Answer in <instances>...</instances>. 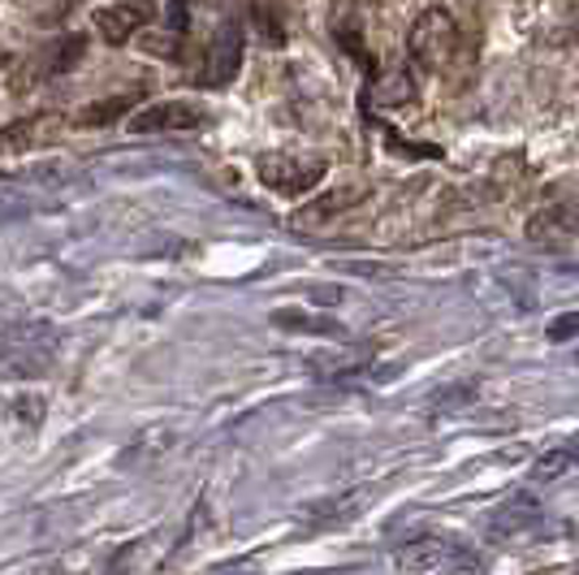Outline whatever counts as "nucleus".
<instances>
[{"label":"nucleus","instance_id":"16","mask_svg":"<svg viewBox=\"0 0 579 575\" xmlns=\"http://www.w3.org/2000/svg\"><path fill=\"white\" fill-rule=\"evenodd\" d=\"M277 324H286V329H317V333H342L333 320H320V316H294V312H277L272 316Z\"/></svg>","mask_w":579,"mask_h":575},{"label":"nucleus","instance_id":"7","mask_svg":"<svg viewBox=\"0 0 579 575\" xmlns=\"http://www.w3.org/2000/svg\"><path fill=\"white\" fill-rule=\"evenodd\" d=\"M420 96L416 87V74L407 65H394V70H380L368 83V105L372 108H403Z\"/></svg>","mask_w":579,"mask_h":575},{"label":"nucleus","instance_id":"2","mask_svg":"<svg viewBox=\"0 0 579 575\" xmlns=\"http://www.w3.org/2000/svg\"><path fill=\"white\" fill-rule=\"evenodd\" d=\"M459 49V22L450 9H423L407 31V53L423 70H446Z\"/></svg>","mask_w":579,"mask_h":575},{"label":"nucleus","instance_id":"9","mask_svg":"<svg viewBox=\"0 0 579 575\" xmlns=\"http://www.w3.org/2000/svg\"><path fill=\"white\" fill-rule=\"evenodd\" d=\"M53 130H56L53 113H49V117H22V121H13V126H0V157L35 148V143H44Z\"/></svg>","mask_w":579,"mask_h":575},{"label":"nucleus","instance_id":"1","mask_svg":"<svg viewBox=\"0 0 579 575\" xmlns=\"http://www.w3.org/2000/svg\"><path fill=\"white\" fill-rule=\"evenodd\" d=\"M394 563L407 575H454V572H472L475 554L463 541H454V536L428 532V536L407 541V545L394 554Z\"/></svg>","mask_w":579,"mask_h":575},{"label":"nucleus","instance_id":"12","mask_svg":"<svg viewBox=\"0 0 579 575\" xmlns=\"http://www.w3.org/2000/svg\"><path fill=\"white\" fill-rule=\"evenodd\" d=\"M83 56H87V40L83 35H61L53 49L44 53V61H49V74L56 78V74H69Z\"/></svg>","mask_w":579,"mask_h":575},{"label":"nucleus","instance_id":"8","mask_svg":"<svg viewBox=\"0 0 579 575\" xmlns=\"http://www.w3.org/2000/svg\"><path fill=\"white\" fill-rule=\"evenodd\" d=\"M540 523V507L536 502H527V498H515V502H506V507H497L493 515H489V536L493 541H511V536H524Z\"/></svg>","mask_w":579,"mask_h":575},{"label":"nucleus","instance_id":"5","mask_svg":"<svg viewBox=\"0 0 579 575\" xmlns=\"http://www.w3.org/2000/svg\"><path fill=\"white\" fill-rule=\"evenodd\" d=\"M157 18V4L152 0H117V4H100L92 13V26L105 35L108 44H121L139 31H148V22Z\"/></svg>","mask_w":579,"mask_h":575},{"label":"nucleus","instance_id":"14","mask_svg":"<svg viewBox=\"0 0 579 575\" xmlns=\"http://www.w3.org/2000/svg\"><path fill=\"white\" fill-rule=\"evenodd\" d=\"M178 437V428L173 424H160V428H152V433H143V437H135V446L126 450V464L130 459H139V455H152V459H160L164 450H169V441Z\"/></svg>","mask_w":579,"mask_h":575},{"label":"nucleus","instance_id":"6","mask_svg":"<svg viewBox=\"0 0 579 575\" xmlns=\"http://www.w3.org/2000/svg\"><path fill=\"white\" fill-rule=\"evenodd\" d=\"M238 65H243V22L229 18V22L216 31V44H212L204 83H208V87H229V83L238 78Z\"/></svg>","mask_w":579,"mask_h":575},{"label":"nucleus","instance_id":"3","mask_svg":"<svg viewBox=\"0 0 579 575\" xmlns=\"http://www.w3.org/2000/svg\"><path fill=\"white\" fill-rule=\"evenodd\" d=\"M324 160L320 157H286V152H268L256 160V173H260L264 187H272L277 195H308L324 178Z\"/></svg>","mask_w":579,"mask_h":575},{"label":"nucleus","instance_id":"15","mask_svg":"<svg viewBox=\"0 0 579 575\" xmlns=\"http://www.w3.org/2000/svg\"><path fill=\"white\" fill-rule=\"evenodd\" d=\"M182 31H152V35H139V49L148 56H160V61H178L182 44H178Z\"/></svg>","mask_w":579,"mask_h":575},{"label":"nucleus","instance_id":"13","mask_svg":"<svg viewBox=\"0 0 579 575\" xmlns=\"http://www.w3.org/2000/svg\"><path fill=\"white\" fill-rule=\"evenodd\" d=\"M130 108H135V96H105L100 105L83 108L78 121H83V126H108V121H121Z\"/></svg>","mask_w":579,"mask_h":575},{"label":"nucleus","instance_id":"10","mask_svg":"<svg viewBox=\"0 0 579 575\" xmlns=\"http://www.w3.org/2000/svg\"><path fill=\"white\" fill-rule=\"evenodd\" d=\"M364 195H368L364 187H337V191H329V195L312 200V204L299 212L294 221H299V225H317V221H329V216H337V212L355 209V204H360Z\"/></svg>","mask_w":579,"mask_h":575},{"label":"nucleus","instance_id":"17","mask_svg":"<svg viewBox=\"0 0 579 575\" xmlns=\"http://www.w3.org/2000/svg\"><path fill=\"white\" fill-rule=\"evenodd\" d=\"M545 338H549V342H571V338H579V312L554 316L549 329H545Z\"/></svg>","mask_w":579,"mask_h":575},{"label":"nucleus","instance_id":"4","mask_svg":"<svg viewBox=\"0 0 579 575\" xmlns=\"http://www.w3.org/2000/svg\"><path fill=\"white\" fill-rule=\"evenodd\" d=\"M204 121V108L191 100H160V105L139 108L130 117V135H182Z\"/></svg>","mask_w":579,"mask_h":575},{"label":"nucleus","instance_id":"11","mask_svg":"<svg viewBox=\"0 0 579 575\" xmlns=\"http://www.w3.org/2000/svg\"><path fill=\"white\" fill-rule=\"evenodd\" d=\"M579 464V450L576 446H554V450H545L536 464H532V480L536 485H554V480H562L567 471Z\"/></svg>","mask_w":579,"mask_h":575}]
</instances>
